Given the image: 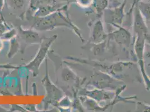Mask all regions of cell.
<instances>
[{"label": "cell", "instance_id": "19", "mask_svg": "<svg viewBox=\"0 0 150 112\" xmlns=\"http://www.w3.org/2000/svg\"><path fill=\"white\" fill-rule=\"evenodd\" d=\"M146 57L147 58H149L150 60H149L150 61L148 63V66L150 67V47H149V49L147 50V52L146 53Z\"/></svg>", "mask_w": 150, "mask_h": 112}, {"label": "cell", "instance_id": "1", "mask_svg": "<svg viewBox=\"0 0 150 112\" xmlns=\"http://www.w3.org/2000/svg\"><path fill=\"white\" fill-rule=\"evenodd\" d=\"M59 1L68 2L72 0H29L27 13L33 17L40 18L66 9L67 5L58 2Z\"/></svg>", "mask_w": 150, "mask_h": 112}, {"label": "cell", "instance_id": "16", "mask_svg": "<svg viewBox=\"0 0 150 112\" xmlns=\"http://www.w3.org/2000/svg\"><path fill=\"white\" fill-rule=\"evenodd\" d=\"M137 111L138 112H150V105L142 102L137 103Z\"/></svg>", "mask_w": 150, "mask_h": 112}, {"label": "cell", "instance_id": "6", "mask_svg": "<svg viewBox=\"0 0 150 112\" xmlns=\"http://www.w3.org/2000/svg\"><path fill=\"white\" fill-rule=\"evenodd\" d=\"M138 1V0H137ZM133 31L136 35H141L150 44V34L144 19L136 2V6L134 10V17L133 23Z\"/></svg>", "mask_w": 150, "mask_h": 112}, {"label": "cell", "instance_id": "3", "mask_svg": "<svg viewBox=\"0 0 150 112\" xmlns=\"http://www.w3.org/2000/svg\"><path fill=\"white\" fill-rule=\"evenodd\" d=\"M58 37L57 35H54L50 38H44L41 42L40 48L34 59L28 64L22 66L20 67L28 69L32 73L34 77H37L39 72V68L45 57L48 55V52L51 45Z\"/></svg>", "mask_w": 150, "mask_h": 112}, {"label": "cell", "instance_id": "9", "mask_svg": "<svg viewBox=\"0 0 150 112\" xmlns=\"http://www.w3.org/2000/svg\"><path fill=\"white\" fill-rule=\"evenodd\" d=\"M119 29L117 31L109 34L111 38H112L117 43L125 45H129L131 42L130 33L124 28H121L119 26Z\"/></svg>", "mask_w": 150, "mask_h": 112}, {"label": "cell", "instance_id": "7", "mask_svg": "<svg viewBox=\"0 0 150 112\" xmlns=\"http://www.w3.org/2000/svg\"><path fill=\"white\" fill-rule=\"evenodd\" d=\"M46 63V75L42 80V83L43 86L45 87L47 96L46 99L47 101L48 102H54L58 101L63 96V93L60 90L58 87L52 82L50 81L48 73V68H47V61H45Z\"/></svg>", "mask_w": 150, "mask_h": 112}, {"label": "cell", "instance_id": "14", "mask_svg": "<svg viewBox=\"0 0 150 112\" xmlns=\"http://www.w3.org/2000/svg\"><path fill=\"white\" fill-rule=\"evenodd\" d=\"M17 35V31L15 29L8 30L4 34V35L0 38L2 40H10L15 37Z\"/></svg>", "mask_w": 150, "mask_h": 112}, {"label": "cell", "instance_id": "17", "mask_svg": "<svg viewBox=\"0 0 150 112\" xmlns=\"http://www.w3.org/2000/svg\"><path fill=\"white\" fill-rule=\"evenodd\" d=\"M96 7L97 8L98 11H101L104 9L108 4V0H95Z\"/></svg>", "mask_w": 150, "mask_h": 112}, {"label": "cell", "instance_id": "11", "mask_svg": "<svg viewBox=\"0 0 150 112\" xmlns=\"http://www.w3.org/2000/svg\"><path fill=\"white\" fill-rule=\"evenodd\" d=\"M102 25L100 21L97 22L93 28V39L96 43H100V42L103 41L106 37V34L104 33L103 26Z\"/></svg>", "mask_w": 150, "mask_h": 112}, {"label": "cell", "instance_id": "12", "mask_svg": "<svg viewBox=\"0 0 150 112\" xmlns=\"http://www.w3.org/2000/svg\"><path fill=\"white\" fill-rule=\"evenodd\" d=\"M137 5L144 20L147 22L150 23V1H140L139 2L137 3Z\"/></svg>", "mask_w": 150, "mask_h": 112}, {"label": "cell", "instance_id": "20", "mask_svg": "<svg viewBox=\"0 0 150 112\" xmlns=\"http://www.w3.org/2000/svg\"><path fill=\"white\" fill-rule=\"evenodd\" d=\"M4 2L5 0H0V12H1L2 9H3V7L4 5Z\"/></svg>", "mask_w": 150, "mask_h": 112}, {"label": "cell", "instance_id": "5", "mask_svg": "<svg viewBox=\"0 0 150 112\" xmlns=\"http://www.w3.org/2000/svg\"><path fill=\"white\" fill-rule=\"evenodd\" d=\"M146 40L141 35L136 36V41L134 43V51L137 58L138 62L141 71V74L144 79V84L146 85V89L150 90V79L145 70L144 61V50L145 47Z\"/></svg>", "mask_w": 150, "mask_h": 112}, {"label": "cell", "instance_id": "18", "mask_svg": "<svg viewBox=\"0 0 150 112\" xmlns=\"http://www.w3.org/2000/svg\"><path fill=\"white\" fill-rule=\"evenodd\" d=\"M77 4L80 5L86 6V5H88L90 2H91V0H75Z\"/></svg>", "mask_w": 150, "mask_h": 112}, {"label": "cell", "instance_id": "13", "mask_svg": "<svg viewBox=\"0 0 150 112\" xmlns=\"http://www.w3.org/2000/svg\"><path fill=\"white\" fill-rule=\"evenodd\" d=\"M10 43V48L8 53L7 54V57L8 58H13L18 53V50H20V45L16 38V36L11 39Z\"/></svg>", "mask_w": 150, "mask_h": 112}, {"label": "cell", "instance_id": "15", "mask_svg": "<svg viewBox=\"0 0 150 112\" xmlns=\"http://www.w3.org/2000/svg\"><path fill=\"white\" fill-rule=\"evenodd\" d=\"M7 30H8V26L5 24L1 13H0V38Z\"/></svg>", "mask_w": 150, "mask_h": 112}, {"label": "cell", "instance_id": "2", "mask_svg": "<svg viewBox=\"0 0 150 112\" xmlns=\"http://www.w3.org/2000/svg\"><path fill=\"white\" fill-rule=\"evenodd\" d=\"M59 10L44 17H33L35 20L31 26V28L37 31H48L54 29L58 26H68L71 25L66 16Z\"/></svg>", "mask_w": 150, "mask_h": 112}, {"label": "cell", "instance_id": "21", "mask_svg": "<svg viewBox=\"0 0 150 112\" xmlns=\"http://www.w3.org/2000/svg\"><path fill=\"white\" fill-rule=\"evenodd\" d=\"M111 1H112L114 2H115V3H118V2H119V1H120L121 0H111Z\"/></svg>", "mask_w": 150, "mask_h": 112}, {"label": "cell", "instance_id": "10", "mask_svg": "<svg viewBox=\"0 0 150 112\" xmlns=\"http://www.w3.org/2000/svg\"><path fill=\"white\" fill-rule=\"evenodd\" d=\"M26 0H6L7 6L8 8L15 13L23 12L25 10Z\"/></svg>", "mask_w": 150, "mask_h": 112}, {"label": "cell", "instance_id": "8", "mask_svg": "<svg viewBox=\"0 0 150 112\" xmlns=\"http://www.w3.org/2000/svg\"><path fill=\"white\" fill-rule=\"evenodd\" d=\"M127 0L119 7H115L112 10H108L105 12V17L106 18V22L112 24L113 25H120L122 23V20L124 17V8L125 7Z\"/></svg>", "mask_w": 150, "mask_h": 112}, {"label": "cell", "instance_id": "4", "mask_svg": "<svg viewBox=\"0 0 150 112\" xmlns=\"http://www.w3.org/2000/svg\"><path fill=\"white\" fill-rule=\"evenodd\" d=\"M16 38L20 45V50L24 52L29 45L40 44L44 38H42L37 30L33 29H25L20 26L17 31Z\"/></svg>", "mask_w": 150, "mask_h": 112}]
</instances>
